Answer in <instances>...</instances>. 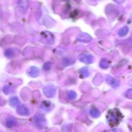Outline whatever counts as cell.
I'll list each match as a JSON object with an SVG mask.
<instances>
[{
	"instance_id": "cell-1",
	"label": "cell",
	"mask_w": 132,
	"mask_h": 132,
	"mask_svg": "<svg viewBox=\"0 0 132 132\" xmlns=\"http://www.w3.org/2000/svg\"><path fill=\"white\" fill-rule=\"evenodd\" d=\"M43 91L45 95L48 98H52L55 96V93H56V89L54 85H45L43 88Z\"/></svg>"
},
{
	"instance_id": "cell-2",
	"label": "cell",
	"mask_w": 132,
	"mask_h": 132,
	"mask_svg": "<svg viewBox=\"0 0 132 132\" xmlns=\"http://www.w3.org/2000/svg\"><path fill=\"white\" fill-rule=\"evenodd\" d=\"M34 124L37 128H40V129H42L45 126L46 123V120L45 119V118L43 116L41 115H36L34 117Z\"/></svg>"
},
{
	"instance_id": "cell-3",
	"label": "cell",
	"mask_w": 132,
	"mask_h": 132,
	"mask_svg": "<svg viewBox=\"0 0 132 132\" xmlns=\"http://www.w3.org/2000/svg\"><path fill=\"white\" fill-rule=\"evenodd\" d=\"M79 60L85 63H91L94 62V57L90 54H82L79 56Z\"/></svg>"
},
{
	"instance_id": "cell-4",
	"label": "cell",
	"mask_w": 132,
	"mask_h": 132,
	"mask_svg": "<svg viewBox=\"0 0 132 132\" xmlns=\"http://www.w3.org/2000/svg\"><path fill=\"white\" fill-rule=\"evenodd\" d=\"M106 82L109 85H110L113 87H117L119 86L120 85L119 82L117 79H116L115 78H113L112 76H110V75L106 76Z\"/></svg>"
},
{
	"instance_id": "cell-5",
	"label": "cell",
	"mask_w": 132,
	"mask_h": 132,
	"mask_svg": "<svg viewBox=\"0 0 132 132\" xmlns=\"http://www.w3.org/2000/svg\"><path fill=\"white\" fill-rule=\"evenodd\" d=\"M17 112L19 115H22V116H28L30 114V110L27 106L22 105V106L18 107Z\"/></svg>"
},
{
	"instance_id": "cell-6",
	"label": "cell",
	"mask_w": 132,
	"mask_h": 132,
	"mask_svg": "<svg viewBox=\"0 0 132 132\" xmlns=\"http://www.w3.org/2000/svg\"><path fill=\"white\" fill-rule=\"evenodd\" d=\"M28 74L31 77H37L39 75V69L37 67L35 66H32L29 67L28 69Z\"/></svg>"
},
{
	"instance_id": "cell-7",
	"label": "cell",
	"mask_w": 132,
	"mask_h": 132,
	"mask_svg": "<svg viewBox=\"0 0 132 132\" xmlns=\"http://www.w3.org/2000/svg\"><path fill=\"white\" fill-rule=\"evenodd\" d=\"M92 38L89 34L86 33L81 34L79 36L77 37V40L79 41H82L84 43H89L92 41Z\"/></svg>"
},
{
	"instance_id": "cell-8",
	"label": "cell",
	"mask_w": 132,
	"mask_h": 132,
	"mask_svg": "<svg viewBox=\"0 0 132 132\" xmlns=\"http://www.w3.org/2000/svg\"><path fill=\"white\" fill-rule=\"evenodd\" d=\"M41 108L42 109H43L44 111H51L52 109V104L50 103V102H47V101H45V102H43L41 105Z\"/></svg>"
},
{
	"instance_id": "cell-9",
	"label": "cell",
	"mask_w": 132,
	"mask_h": 132,
	"mask_svg": "<svg viewBox=\"0 0 132 132\" xmlns=\"http://www.w3.org/2000/svg\"><path fill=\"white\" fill-rule=\"evenodd\" d=\"M9 104L12 107H18L20 105L21 102L18 97H12L9 100Z\"/></svg>"
},
{
	"instance_id": "cell-10",
	"label": "cell",
	"mask_w": 132,
	"mask_h": 132,
	"mask_svg": "<svg viewBox=\"0 0 132 132\" xmlns=\"http://www.w3.org/2000/svg\"><path fill=\"white\" fill-rule=\"evenodd\" d=\"M110 65V62L108 59H106V58H103V59H102L101 60L100 63H99V66L102 69L108 68Z\"/></svg>"
},
{
	"instance_id": "cell-11",
	"label": "cell",
	"mask_w": 132,
	"mask_h": 132,
	"mask_svg": "<svg viewBox=\"0 0 132 132\" xmlns=\"http://www.w3.org/2000/svg\"><path fill=\"white\" fill-rule=\"evenodd\" d=\"M16 120L13 117H9L6 121V126L8 127V128H12V127L16 125Z\"/></svg>"
},
{
	"instance_id": "cell-12",
	"label": "cell",
	"mask_w": 132,
	"mask_h": 132,
	"mask_svg": "<svg viewBox=\"0 0 132 132\" xmlns=\"http://www.w3.org/2000/svg\"><path fill=\"white\" fill-rule=\"evenodd\" d=\"M90 115H91L93 118H98L101 115L100 111H99L97 109L95 108V107H94V108H92L91 109H90Z\"/></svg>"
},
{
	"instance_id": "cell-13",
	"label": "cell",
	"mask_w": 132,
	"mask_h": 132,
	"mask_svg": "<svg viewBox=\"0 0 132 132\" xmlns=\"http://www.w3.org/2000/svg\"><path fill=\"white\" fill-rule=\"evenodd\" d=\"M129 32V28L126 26H125V27H122L121 29L119 31V35L120 37H124L126 35H127V34Z\"/></svg>"
},
{
	"instance_id": "cell-14",
	"label": "cell",
	"mask_w": 132,
	"mask_h": 132,
	"mask_svg": "<svg viewBox=\"0 0 132 132\" xmlns=\"http://www.w3.org/2000/svg\"><path fill=\"white\" fill-rule=\"evenodd\" d=\"M75 62L74 60L72 59V58H65L63 60V65L65 67L67 66H69L70 65L73 64V63Z\"/></svg>"
},
{
	"instance_id": "cell-15",
	"label": "cell",
	"mask_w": 132,
	"mask_h": 132,
	"mask_svg": "<svg viewBox=\"0 0 132 132\" xmlns=\"http://www.w3.org/2000/svg\"><path fill=\"white\" fill-rule=\"evenodd\" d=\"M14 49H9L6 50L5 54L6 57L8 58H12V57L14 56L15 55V50H14Z\"/></svg>"
},
{
	"instance_id": "cell-16",
	"label": "cell",
	"mask_w": 132,
	"mask_h": 132,
	"mask_svg": "<svg viewBox=\"0 0 132 132\" xmlns=\"http://www.w3.org/2000/svg\"><path fill=\"white\" fill-rule=\"evenodd\" d=\"M76 97H77V93L73 91H70L67 93V98L69 100H73L76 99Z\"/></svg>"
},
{
	"instance_id": "cell-17",
	"label": "cell",
	"mask_w": 132,
	"mask_h": 132,
	"mask_svg": "<svg viewBox=\"0 0 132 132\" xmlns=\"http://www.w3.org/2000/svg\"><path fill=\"white\" fill-rule=\"evenodd\" d=\"M80 73H81V76H82V77H87L90 75V72L87 67H83L81 69L80 71Z\"/></svg>"
},
{
	"instance_id": "cell-18",
	"label": "cell",
	"mask_w": 132,
	"mask_h": 132,
	"mask_svg": "<svg viewBox=\"0 0 132 132\" xmlns=\"http://www.w3.org/2000/svg\"><path fill=\"white\" fill-rule=\"evenodd\" d=\"M45 34L43 35L42 34L43 36H44V40H46V43H48V41H49V40H52V34H50L49 32H45Z\"/></svg>"
},
{
	"instance_id": "cell-19",
	"label": "cell",
	"mask_w": 132,
	"mask_h": 132,
	"mask_svg": "<svg viewBox=\"0 0 132 132\" xmlns=\"http://www.w3.org/2000/svg\"><path fill=\"white\" fill-rule=\"evenodd\" d=\"M125 97L128 98H132V89H129L125 93Z\"/></svg>"
},
{
	"instance_id": "cell-20",
	"label": "cell",
	"mask_w": 132,
	"mask_h": 132,
	"mask_svg": "<svg viewBox=\"0 0 132 132\" xmlns=\"http://www.w3.org/2000/svg\"><path fill=\"white\" fill-rule=\"evenodd\" d=\"M43 69L45 71H49L51 69V63L50 62H46L44 64Z\"/></svg>"
},
{
	"instance_id": "cell-21",
	"label": "cell",
	"mask_w": 132,
	"mask_h": 132,
	"mask_svg": "<svg viewBox=\"0 0 132 132\" xmlns=\"http://www.w3.org/2000/svg\"><path fill=\"white\" fill-rule=\"evenodd\" d=\"M12 90V88L9 86H5L3 87V91L4 93H6V94H9V93H10Z\"/></svg>"
},
{
	"instance_id": "cell-22",
	"label": "cell",
	"mask_w": 132,
	"mask_h": 132,
	"mask_svg": "<svg viewBox=\"0 0 132 132\" xmlns=\"http://www.w3.org/2000/svg\"><path fill=\"white\" fill-rule=\"evenodd\" d=\"M108 132H122V130L120 129H113L111 130L108 131Z\"/></svg>"
},
{
	"instance_id": "cell-23",
	"label": "cell",
	"mask_w": 132,
	"mask_h": 132,
	"mask_svg": "<svg viewBox=\"0 0 132 132\" xmlns=\"http://www.w3.org/2000/svg\"><path fill=\"white\" fill-rule=\"evenodd\" d=\"M113 1H114V2L117 3L121 4V3H123L125 0H113Z\"/></svg>"
}]
</instances>
